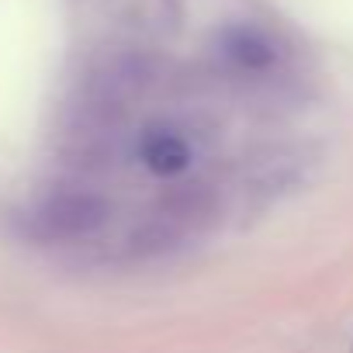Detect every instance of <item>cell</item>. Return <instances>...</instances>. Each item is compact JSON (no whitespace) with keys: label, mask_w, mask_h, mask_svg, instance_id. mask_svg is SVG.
<instances>
[{"label":"cell","mask_w":353,"mask_h":353,"mask_svg":"<svg viewBox=\"0 0 353 353\" xmlns=\"http://www.w3.org/2000/svg\"><path fill=\"white\" fill-rule=\"evenodd\" d=\"M139 156L142 163L159 173V176H173V173H184L191 166V145L181 132H173L166 125H156L142 135L139 142Z\"/></svg>","instance_id":"7a4b0ae2"},{"label":"cell","mask_w":353,"mask_h":353,"mask_svg":"<svg viewBox=\"0 0 353 353\" xmlns=\"http://www.w3.org/2000/svg\"><path fill=\"white\" fill-rule=\"evenodd\" d=\"M108 222V201L94 191H59L35 212V229L52 243H77L94 236Z\"/></svg>","instance_id":"6da1fadb"}]
</instances>
